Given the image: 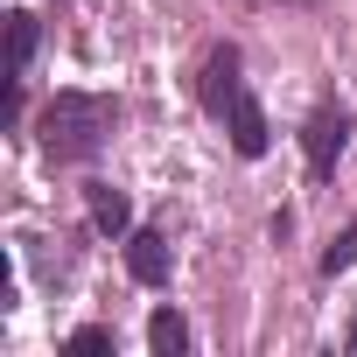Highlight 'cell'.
<instances>
[{
	"label": "cell",
	"instance_id": "obj_3",
	"mask_svg": "<svg viewBox=\"0 0 357 357\" xmlns=\"http://www.w3.org/2000/svg\"><path fill=\"white\" fill-rule=\"evenodd\" d=\"M126 273H133L140 287H168V273H175L168 231H147V225H133V231H126Z\"/></svg>",
	"mask_w": 357,
	"mask_h": 357
},
{
	"label": "cell",
	"instance_id": "obj_9",
	"mask_svg": "<svg viewBox=\"0 0 357 357\" xmlns=\"http://www.w3.org/2000/svg\"><path fill=\"white\" fill-rule=\"evenodd\" d=\"M343 266H357V225L343 238H329V252H322V273H343Z\"/></svg>",
	"mask_w": 357,
	"mask_h": 357
},
{
	"label": "cell",
	"instance_id": "obj_4",
	"mask_svg": "<svg viewBox=\"0 0 357 357\" xmlns=\"http://www.w3.org/2000/svg\"><path fill=\"white\" fill-rule=\"evenodd\" d=\"M197 91H204V112H218V119H225V112H231V98L245 91V77H238V50H211V63H204V84H197Z\"/></svg>",
	"mask_w": 357,
	"mask_h": 357
},
{
	"label": "cell",
	"instance_id": "obj_5",
	"mask_svg": "<svg viewBox=\"0 0 357 357\" xmlns=\"http://www.w3.org/2000/svg\"><path fill=\"white\" fill-rule=\"evenodd\" d=\"M225 126H231V147H238L245 161H259V154H266V140H273V133H266V112H259V98H252V91H238V98H231Z\"/></svg>",
	"mask_w": 357,
	"mask_h": 357
},
{
	"label": "cell",
	"instance_id": "obj_11",
	"mask_svg": "<svg viewBox=\"0 0 357 357\" xmlns=\"http://www.w3.org/2000/svg\"><path fill=\"white\" fill-rule=\"evenodd\" d=\"M343 343H350V350H357V322H350V336H343Z\"/></svg>",
	"mask_w": 357,
	"mask_h": 357
},
{
	"label": "cell",
	"instance_id": "obj_10",
	"mask_svg": "<svg viewBox=\"0 0 357 357\" xmlns=\"http://www.w3.org/2000/svg\"><path fill=\"white\" fill-rule=\"evenodd\" d=\"M70 350H112V329H77Z\"/></svg>",
	"mask_w": 357,
	"mask_h": 357
},
{
	"label": "cell",
	"instance_id": "obj_6",
	"mask_svg": "<svg viewBox=\"0 0 357 357\" xmlns=\"http://www.w3.org/2000/svg\"><path fill=\"white\" fill-rule=\"evenodd\" d=\"M84 211H91V225H98L105 238H126V231H133V197L112 190V183H84Z\"/></svg>",
	"mask_w": 357,
	"mask_h": 357
},
{
	"label": "cell",
	"instance_id": "obj_2",
	"mask_svg": "<svg viewBox=\"0 0 357 357\" xmlns=\"http://www.w3.org/2000/svg\"><path fill=\"white\" fill-rule=\"evenodd\" d=\"M343 147H350V112H343V105H315V112H308V126H301L308 175H336Z\"/></svg>",
	"mask_w": 357,
	"mask_h": 357
},
{
	"label": "cell",
	"instance_id": "obj_1",
	"mask_svg": "<svg viewBox=\"0 0 357 357\" xmlns=\"http://www.w3.org/2000/svg\"><path fill=\"white\" fill-rule=\"evenodd\" d=\"M112 126H119V98H105V91H56L36 119V133L56 161H91L112 140Z\"/></svg>",
	"mask_w": 357,
	"mask_h": 357
},
{
	"label": "cell",
	"instance_id": "obj_7",
	"mask_svg": "<svg viewBox=\"0 0 357 357\" xmlns=\"http://www.w3.org/2000/svg\"><path fill=\"white\" fill-rule=\"evenodd\" d=\"M36 43H43L36 15H29V8H15V15H8V77H29V63H36Z\"/></svg>",
	"mask_w": 357,
	"mask_h": 357
},
{
	"label": "cell",
	"instance_id": "obj_8",
	"mask_svg": "<svg viewBox=\"0 0 357 357\" xmlns=\"http://www.w3.org/2000/svg\"><path fill=\"white\" fill-rule=\"evenodd\" d=\"M147 343H154L161 357H183V350H190V322L175 315V308H154V322H147Z\"/></svg>",
	"mask_w": 357,
	"mask_h": 357
}]
</instances>
